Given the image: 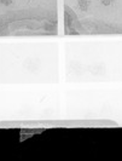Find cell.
<instances>
[{"instance_id": "obj_1", "label": "cell", "mask_w": 122, "mask_h": 161, "mask_svg": "<svg viewBox=\"0 0 122 161\" xmlns=\"http://www.w3.org/2000/svg\"><path fill=\"white\" fill-rule=\"evenodd\" d=\"M79 8H81L82 11H87V8H88V1L87 0H79Z\"/></svg>"}, {"instance_id": "obj_2", "label": "cell", "mask_w": 122, "mask_h": 161, "mask_svg": "<svg viewBox=\"0 0 122 161\" xmlns=\"http://www.w3.org/2000/svg\"><path fill=\"white\" fill-rule=\"evenodd\" d=\"M100 3L103 5H105V6H109V5H111L114 3V0H100Z\"/></svg>"}, {"instance_id": "obj_3", "label": "cell", "mask_w": 122, "mask_h": 161, "mask_svg": "<svg viewBox=\"0 0 122 161\" xmlns=\"http://www.w3.org/2000/svg\"><path fill=\"white\" fill-rule=\"evenodd\" d=\"M0 4H4V5H11V4H12V0H0Z\"/></svg>"}]
</instances>
